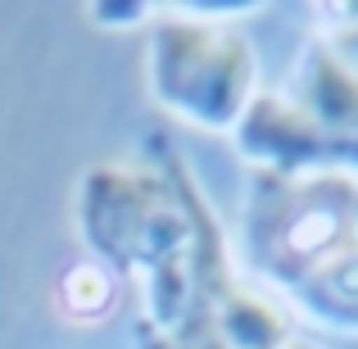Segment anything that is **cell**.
I'll use <instances>...</instances> for the list:
<instances>
[{"instance_id": "4", "label": "cell", "mask_w": 358, "mask_h": 349, "mask_svg": "<svg viewBox=\"0 0 358 349\" xmlns=\"http://www.w3.org/2000/svg\"><path fill=\"white\" fill-rule=\"evenodd\" d=\"M241 159H250L254 173L272 177H308V173H331L327 150L317 141L313 122L286 91H259L250 109L231 127Z\"/></svg>"}, {"instance_id": "1", "label": "cell", "mask_w": 358, "mask_h": 349, "mask_svg": "<svg viewBox=\"0 0 358 349\" xmlns=\"http://www.w3.org/2000/svg\"><path fill=\"white\" fill-rule=\"evenodd\" d=\"M78 236L91 263L118 281L145 286L200 245L213 209L204 204L191 168L177 155L159 164H100L78 182Z\"/></svg>"}, {"instance_id": "6", "label": "cell", "mask_w": 358, "mask_h": 349, "mask_svg": "<svg viewBox=\"0 0 358 349\" xmlns=\"http://www.w3.org/2000/svg\"><path fill=\"white\" fill-rule=\"evenodd\" d=\"M322 41H327V50L358 78V5H327Z\"/></svg>"}, {"instance_id": "8", "label": "cell", "mask_w": 358, "mask_h": 349, "mask_svg": "<svg viewBox=\"0 0 358 349\" xmlns=\"http://www.w3.org/2000/svg\"><path fill=\"white\" fill-rule=\"evenodd\" d=\"M286 349H317V345H308V341H299V336H295V341H290Z\"/></svg>"}, {"instance_id": "2", "label": "cell", "mask_w": 358, "mask_h": 349, "mask_svg": "<svg viewBox=\"0 0 358 349\" xmlns=\"http://www.w3.org/2000/svg\"><path fill=\"white\" fill-rule=\"evenodd\" d=\"M145 87L177 122L231 131L259 96L254 45L227 23L168 14L145 36Z\"/></svg>"}, {"instance_id": "5", "label": "cell", "mask_w": 358, "mask_h": 349, "mask_svg": "<svg viewBox=\"0 0 358 349\" xmlns=\"http://www.w3.org/2000/svg\"><path fill=\"white\" fill-rule=\"evenodd\" d=\"M118 295H122V281L109 268H100V263L87 259V263H78V268L64 272L59 313L69 318V322H105V318L118 308Z\"/></svg>"}, {"instance_id": "7", "label": "cell", "mask_w": 358, "mask_h": 349, "mask_svg": "<svg viewBox=\"0 0 358 349\" xmlns=\"http://www.w3.org/2000/svg\"><path fill=\"white\" fill-rule=\"evenodd\" d=\"M87 9L100 27H141L150 18L145 0H105V5H87Z\"/></svg>"}, {"instance_id": "3", "label": "cell", "mask_w": 358, "mask_h": 349, "mask_svg": "<svg viewBox=\"0 0 358 349\" xmlns=\"http://www.w3.org/2000/svg\"><path fill=\"white\" fill-rule=\"evenodd\" d=\"M286 96L313 122L317 141L327 150V164L336 173L358 177V78L327 50L322 36L308 41L304 55L295 59Z\"/></svg>"}]
</instances>
